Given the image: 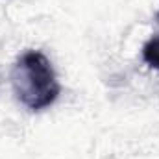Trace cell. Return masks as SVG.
Masks as SVG:
<instances>
[{
    "instance_id": "cell-1",
    "label": "cell",
    "mask_w": 159,
    "mask_h": 159,
    "mask_svg": "<svg viewBox=\"0 0 159 159\" xmlns=\"http://www.w3.org/2000/svg\"><path fill=\"white\" fill-rule=\"evenodd\" d=\"M11 83L17 98L32 111L52 106L61 93L52 63L37 50H28L15 61Z\"/></svg>"
},
{
    "instance_id": "cell-2",
    "label": "cell",
    "mask_w": 159,
    "mask_h": 159,
    "mask_svg": "<svg viewBox=\"0 0 159 159\" xmlns=\"http://www.w3.org/2000/svg\"><path fill=\"white\" fill-rule=\"evenodd\" d=\"M143 59L152 67L159 70V37L150 39L143 46Z\"/></svg>"
},
{
    "instance_id": "cell-3",
    "label": "cell",
    "mask_w": 159,
    "mask_h": 159,
    "mask_svg": "<svg viewBox=\"0 0 159 159\" xmlns=\"http://www.w3.org/2000/svg\"><path fill=\"white\" fill-rule=\"evenodd\" d=\"M156 20H157V22H159V11H157V15H156Z\"/></svg>"
}]
</instances>
